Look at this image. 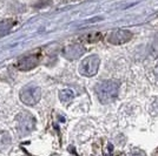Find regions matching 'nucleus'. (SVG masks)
<instances>
[{
    "label": "nucleus",
    "instance_id": "nucleus-1",
    "mask_svg": "<svg viewBox=\"0 0 158 156\" xmlns=\"http://www.w3.org/2000/svg\"><path fill=\"white\" fill-rule=\"evenodd\" d=\"M96 93L102 103H110L118 96L119 84L116 81H103L97 85Z\"/></svg>",
    "mask_w": 158,
    "mask_h": 156
},
{
    "label": "nucleus",
    "instance_id": "nucleus-2",
    "mask_svg": "<svg viewBox=\"0 0 158 156\" xmlns=\"http://www.w3.org/2000/svg\"><path fill=\"white\" fill-rule=\"evenodd\" d=\"M41 98V89L35 85L25 86L20 92V100L27 106L35 104Z\"/></svg>",
    "mask_w": 158,
    "mask_h": 156
},
{
    "label": "nucleus",
    "instance_id": "nucleus-3",
    "mask_svg": "<svg viewBox=\"0 0 158 156\" xmlns=\"http://www.w3.org/2000/svg\"><path fill=\"white\" fill-rule=\"evenodd\" d=\"M35 128V120L28 113H20L17 116V130L20 135L25 136L32 133Z\"/></svg>",
    "mask_w": 158,
    "mask_h": 156
},
{
    "label": "nucleus",
    "instance_id": "nucleus-4",
    "mask_svg": "<svg viewBox=\"0 0 158 156\" xmlns=\"http://www.w3.org/2000/svg\"><path fill=\"white\" fill-rule=\"evenodd\" d=\"M100 66V59L98 55H90L85 58L79 66V73L84 76H93L97 74Z\"/></svg>",
    "mask_w": 158,
    "mask_h": 156
},
{
    "label": "nucleus",
    "instance_id": "nucleus-5",
    "mask_svg": "<svg viewBox=\"0 0 158 156\" xmlns=\"http://www.w3.org/2000/svg\"><path fill=\"white\" fill-rule=\"evenodd\" d=\"M132 39V33L125 29H117L110 33L107 41L112 45H123Z\"/></svg>",
    "mask_w": 158,
    "mask_h": 156
},
{
    "label": "nucleus",
    "instance_id": "nucleus-6",
    "mask_svg": "<svg viewBox=\"0 0 158 156\" xmlns=\"http://www.w3.org/2000/svg\"><path fill=\"white\" fill-rule=\"evenodd\" d=\"M38 65V57L37 55H28L17 62L15 67L20 71H30Z\"/></svg>",
    "mask_w": 158,
    "mask_h": 156
},
{
    "label": "nucleus",
    "instance_id": "nucleus-7",
    "mask_svg": "<svg viewBox=\"0 0 158 156\" xmlns=\"http://www.w3.org/2000/svg\"><path fill=\"white\" fill-rule=\"evenodd\" d=\"M63 53H64L65 58L70 59V60H74V59H78L79 57H81V54L84 53V48L79 44H73V45L66 46Z\"/></svg>",
    "mask_w": 158,
    "mask_h": 156
},
{
    "label": "nucleus",
    "instance_id": "nucleus-8",
    "mask_svg": "<svg viewBox=\"0 0 158 156\" xmlns=\"http://www.w3.org/2000/svg\"><path fill=\"white\" fill-rule=\"evenodd\" d=\"M15 21L12 19H5L0 21V35H4L11 31V28L14 26Z\"/></svg>",
    "mask_w": 158,
    "mask_h": 156
},
{
    "label": "nucleus",
    "instance_id": "nucleus-9",
    "mask_svg": "<svg viewBox=\"0 0 158 156\" xmlns=\"http://www.w3.org/2000/svg\"><path fill=\"white\" fill-rule=\"evenodd\" d=\"M74 98V93L71 89H63L59 93V99L61 100V102H69Z\"/></svg>",
    "mask_w": 158,
    "mask_h": 156
},
{
    "label": "nucleus",
    "instance_id": "nucleus-10",
    "mask_svg": "<svg viewBox=\"0 0 158 156\" xmlns=\"http://www.w3.org/2000/svg\"><path fill=\"white\" fill-rule=\"evenodd\" d=\"M155 73H156V76L158 78V64H157V66H156V68H155Z\"/></svg>",
    "mask_w": 158,
    "mask_h": 156
}]
</instances>
